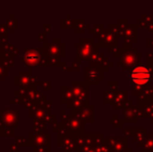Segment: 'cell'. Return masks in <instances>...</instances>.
<instances>
[{
  "label": "cell",
  "mask_w": 153,
  "mask_h": 152,
  "mask_svg": "<svg viewBox=\"0 0 153 152\" xmlns=\"http://www.w3.org/2000/svg\"><path fill=\"white\" fill-rule=\"evenodd\" d=\"M39 79L38 77L32 76L31 73L26 71H20L18 75L14 77V83L19 87L23 89H30V87H38Z\"/></svg>",
  "instance_id": "3957f363"
},
{
  "label": "cell",
  "mask_w": 153,
  "mask_h": 152,
  "mask_svg": "<svg viewBox=\"0 0 153 152\" xmlns=\"http://www.w3.org/2000/svg\"><path fill=\"white\" fill-rule=\"evenodd\" d=\"M8 74H10L8 67L0 62V80H3V79L5 78V76H7Z\"/></svg>",
  "instance_id": "4fadbf2b"
},
{
  "label": "cell",
  "mask_w": 153,
  "mask_h": 152,
  "mask_svg": "<svg viewBox=\"0 0 153 152\" xmlns=\"http://www.w3.org/2000/svg\"><path fill=\"white\" fill-rule=\"evenodd\" d=\"M128 78L132 81L134 85H144L150 80L151 78V73L146 67L143 66H137L134 67L128 73Z\"/></svg>",
  "instance_id": "7a4b0ae2"
},
{
  "label": "cell",
  "mask_w": 153,
  "mask_h": 152,
  "mask_svg": "<svg viewBox=\"0 0 153 152\" xmlns=\"http://www.w3.org/2000/svg\"><path fill=\"white\" fill-rule=\"evenodd\" d=\"M38 40L40 41V42H46V36H45V33H38Z\"/></svg>",
  "instance_id": "ac0fdd59"
},
{
  "label": "cell",
  "mask_w": 153,
  "mask_h": 152,
  "mask_svg": "<svg viewBox=\"0 0 153 152\" xmlns=\"http://www.w3.org/2000/svg\"><path fill=\"white\" fill-rule=\"evenodd\" d=\"M65 47L66 45L64 43H59V44H54V43H48L46 42L43 43V51H44V55L46 57H53V56H57L61 57L66 55V51L65 50Z\"/></svg>",
  "instance_id": "5b68a950"
},
{
  "label": "cell",
  "mask_w": 153,
  "mask_h": 152,
  "mask_svg": "<svg viewBox=\"0 0 153 152\" xmlns=\"http://www.w3.org/2000/svg\"><path fill=\"white\" fill-rule=\"evenodd\" d=\"M28 139L30 140L32 147H46L51 150V133L45 132V133H39V132H29Z\"/></svg>",
  "instance_id": "8992f818"
},
{
  "label": "cell",
  "mask_w": 153,
  "mask_h": 152,
  "mask_svg": "<svg viewBox=\"0 0 153 152\" xmlns=\"http://www.w3.org/2000/svg\"><path fill=\"white\" fill-rule=\"evenodd\" d=\"M33 129H34V132L45 133V132H47L46 123L43 122V121H39V120H34L33 121Z\"/></svg>",
  "instance_id": "9c48e42d"
},
{
  "label": "cell",
  "mask_w": 153,
  "mask_h": 152,
  "mask_svg": "<svg viewBox=\"0 0 153 152\" xmlns=\"http://www.w3.org/2000/svg\"><path fill=\"white\" fill-rule=\"evenodd\" d=\"M51 80H39L38 85H41L43 90H51L52 89V85H51Z\"/></svg>",
  "instance_id": "5bb4252c"
},
{
  "label": "cell",
  "mask_w": 153,
  "mask_h": 152,
  "mask_svg": "<svg viewBox=\"0 0 153 152\" xmlns=\"http://www.w3.org/2000/svg\"><path fill=\"white\" fill-rule=\"evenodd\" d=\"M15 141H16V143L18 145H22V146H24V147H32V144H31L30 140L28 139V136H27V138L18 136V138L15 139Z\"/></svg>",
  "instance_id": "8fae6325"
},
{
  "label": "cell",
  "mask_w": 153,
  "mask_h": 152,
  "mask_svg": "<svg viewBox=\"0 0 153 152\" xmlns=\"http://www.w3.org/2000/svg\"><path fill=\"white\" fill-rule=\"evenodd\" d=\"M42 27H43V29H44V31L45 33H50V30H51V24L50 23H45V24H43L42 25Z\"/></svg>",
  "instance_id": "e0dca14e"
},
{
  "label": "cell",
  "mask_w": 153,
  "mask_h": 152,
  "mask_svg": "<svg viewBox=\"0 0 153 152\" xmlns=\"http://www.w3.org/2000/svg\"><path fill=\"white\" fill-rule=\"evenodd\" d=\"M10 37V30L5 24H0V39L2 41H6Z\"/></svg>",
  "instance_id": "30bf717a"
},
{
  "label": "cell",
  "mask_w": 153,
  "mask_h": 152,
  "mask_svg": "<svg viewBox=\"0 0 153 152\" xmlns=\"http://www.w3.org/2000/svg\"><path fill=\"white\" fill-rule=\"evenodd\" d=\"M0 120L3 122L4 127H12L18 128V120H19V113L16 110H10V108H3L0 110Z\"/></svg>",
  "instance_id": "277c9868"
},
{
  "label": "cell",
  "mask_w": 153,
  "mask_h": 152,
  "mask_svg": "<svg viewBox=\"0 0 153 152\" xmlns=\"http://www.w3.org/2000/svg\"><path fill=\"white\" fill-rule=\"evenodd\" d=\"M0 62L3 63L5 66L7 67H10V66L14 65V57L13 56H8V55H2L0 54Z\"/></svg>",
  "instance_id": "7c38bea8"
},
{
  "label": "cell",
  "mask_w": 153,
  "mask_h": 152,
  "mask_svg": "<svg viewBox=\"0 0 153 152\" xmlns=\"http://www.w3.org/2000/svg\"><path fill=\"white\" fill-rule=\"evenodd\" d=\"M49 152H53V151H49Z\"/></svg>",
  "instance_id": "d6986e66"
},
{
  "label": "cell",
  "mask_w": 153,
  "mask_h": 152,
  "mask_svg": "<svg viewBox=\"0 0 153 152\" xmlns=\"http://www.w3.org/2000/svg\"><path fill=\"white\" fill-rule=\"evenodd\" d=\"M5 136H10V138H14V128L5 127Z\"/></svg>",
  "instance_id": "2e32d148"
},
{
  "label": "cell",
  "mask_w": 153,
  "mask_h": 152,
  "mask_svg": "<svg viewBox=\"0 0 153 152\" xmlns=\"http://www.w3.org/2000/svg\"><path fill=\"white\" fill-rule=\"evenodd\" d=\"M0 152H1V151H0Z\"/></svg>",
  "instance_id": "ffe728a7"
},
{
  "label": "cell",
  "mask_w": 153,
  "mask_h": 152,
  "mask_svg": "<svg viewBox=\"0 0 153 152\" xmlns=\"http://www.w3.org/2000/svg\"><path fill=\"white\" fill-rule=\"evenodd\" d=\"M23 62H24V65L28 67V72L31 74L32 67L34 66H49L48 59L44 55L43 48H25Z\"/></svg>",
  "instance_id": "6da1fadb"
},
{
  "label": "cell",
  "mask_w": 153,
  "mask_h": 152,
  "mask_svg": "<svg viewBox=\"0 0 153 152\" xmlns=\"http://www.w3.org/2000/svg\"><path fill=\"white\" fill-rule=\"evenodd\" d=\"M5 25H6V27L8 28V30H10V33H12L13 31L15 30V28H18V26H19V20H18V19L15 18L14 15L10 14V16H8V18L6 19Z\"/></svg>",
  "instance_id": "ba28073f"
},
{
  "label": "cell",
  "mask_w": 153,
  "mask_h": 152,
  "mask_svg": "<svg viewBox=\"0 0 153 152\" xmlns=\"http://www.w3.org/2000/svg\"><path fill=\"white\" fill-rule=\"evenodd\" d=\"M0 54L14 57L15 55L19 54V50L17 47H15L10 43L6 42V41H1L0 42Z\"/></svg>",
  "instance_id": "52a82bcc"
},
{
  "label": "cell",
  "mask_w": 153,
  "mask_h": 152,
  "mask_svg": "<svg viewBox=\"0 0 153 152\" xmlns=\"http://www.w3.org/2000/svg\"><path fill=\"white\" fill-rule=\"evenodd\" d=\"M8 152H19V145L15 143H10L8 147Z\"/></svg>",
  "instance_id": "9a60e30c"
}]
</instances>
